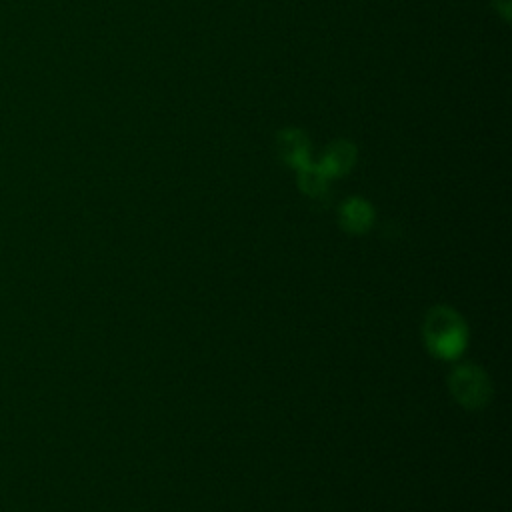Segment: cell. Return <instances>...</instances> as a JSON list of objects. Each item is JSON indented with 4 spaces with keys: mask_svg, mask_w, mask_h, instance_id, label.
I'll list each match as a JSON object with an SVG mask.
<instances>
[{
    "mask_svg": "<svg viewBox=\"0 0 512 512\" xmlns=\"http://www.w3.org/2000/svg\"><path fill=\"white\" fill-rule=\"evenodd\" d=\"M354 146L350 142H334L322 156L318 170L324 176H334V174H344L348 168L354 164Z\"/></svg>",
    "mask_w": 512,
    "mask_h": 512,
    "instance_id": "cell-4",
    "label": "cell"
},
{
    "mask_svg": "<svg viewBox=\"0 0 512 512\" xmlns=\"http://www.w3.org/2000/svg\"><path fill=\"white\" fill-rule=\"evenodd\" d=\"M494 4H496V8L500 10V14H502L504 18H508V8H510V0H494Z\"/></svg>",
    "mask_w": 512,
    "mask_h": 512,
    "instance_id": "cell-7",
    "label": "cell"
},
{
    "mask_svg": "<svg viewBox=\"0 0 512 512\" xmlns=\"http://www.w3.org/2000/svg\"><path fill=\"white\" fill-rule=\"evenodd\" d=\"M452 392L458 396V400L464 404V406H470V408H476V406H482L484 400L488 398V382L484 378V374L476 368H460L454 372V378H452Z\"/></svg>",
    "mask_w": 512,
    "mask_h": 512,
    "instance_id": "cell-2",
    "label": "cell"
},
{
    "mask_svg": "<svg viewBox=\"0 0 512 512\" xmlns=\"http://www.w3.org/2000/svg\"><path fill=\"white\" fill-rule=\"evenodd\" d=\"M424 338L430 350L442 358H454L466 342V326L450 308H434L424 322Z\"/></svg>",
    "mask_w": 512,
    "mask_h": 512,
    "instance_id": "cell-1",
    "label": "cell"
},
{
    "mask_svg": "<svg viewBox=\"0 0 512 512\" xmlns=\"http://www.w3.org/2000/svg\"><path fill=\"white\" fill-rule=\"evenodd\" d=\"M276 146H278L282 160H286L290 166H294L298 170L310 166V146H308L304 132H300L296 128H286L278 134Z\"/></svg>",
    "mask_w": 512,
    "mask_h": 512,
    "instance_id": "cell-3",
    "label": "cell"
},
{
    "mask_svg": "<svg viewBox=\"0 0 512 512\" xmlns=\"http://www.w3.org/2000/svg\"><path fill=\"white\" fill-rule=\"evenodd\" d=\"M326 178H328V176H324V174L318 170V166H316V168H314V166H306V168L300 170V184H302V190L308 192V194H312V196L324 192V188H326Z\"/></svg>",
    "mask_w": 512,
    "mask_h": 512,
    "instance_id": "cell-6",
    "label": "cell"
},
{
    "mask_svg": "<svg viewBox=\"0 0 512 512\" xmlns=\"http://www.w3.org/2000/svg\"><path fill=\"white\" fill-rule=\"evenodd\" d=\"M372 220V210L366 202L354 198L350 202L344 204L342 208V222L350 228V230H362L370 224Z\"/></svg>",
    "mask_w": 512,
    "mask_h": 512,
    "instance_id": "cell-5",
    "label": "cell"
}]
</instances>
